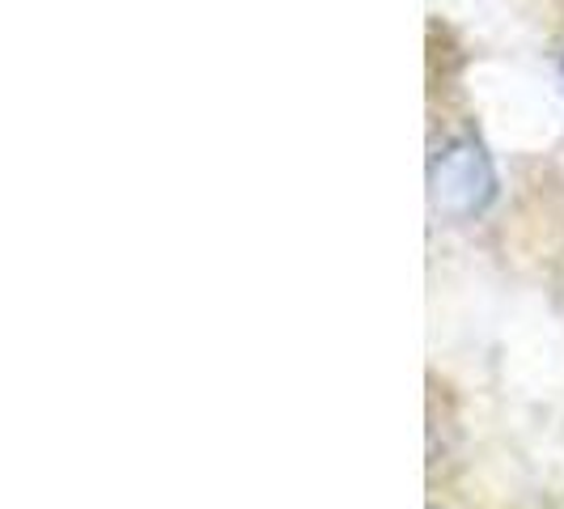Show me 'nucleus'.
<instances>
[{"mask_svg": "<svg viewBox=\"0 0 564 509\" xmlns=\"http://www.w3.org/2000/svg\"><path fill=\"white\" fill-rule=\"evenodd\" d=\"M429 196L446 217H476L497 196V174L476 141L446 144L429 166Z\"/></svg>", "mask_w": 564, "mask_h": 509, "instance_id": "obj_1", "label": "nucleus"}]
</instances>
